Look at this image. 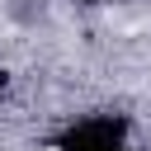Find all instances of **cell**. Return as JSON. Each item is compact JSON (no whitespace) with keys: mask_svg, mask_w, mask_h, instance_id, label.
<instances>
[{"mask_svg":"<svg viewBox=\"0 0 151 151\" xmlns=\"http://www.w3.org/2000/svg\"><path fill=\"white\" fill-rule=\"evenodd\" d=\"M61 151H127L123 123L118 118H85L80 127H71L61 137Z\"/></svg>","mask_w":151,"mask_h":151,"instance_id":"cell-1","label":"cell"},{"mask_svg":"<svg viewBox=\"0 0 151 151\" xmlns=\"http://www.w3.org/2000/svg\"><path fill=\"white\" fill-rule=\"evenodd\" d=\"M0 90H5V71H0Z\"/></svg>","mask_w":151,"mask_h":151,"instance_id":"cell-2","label":"cell"}]
</instances>
